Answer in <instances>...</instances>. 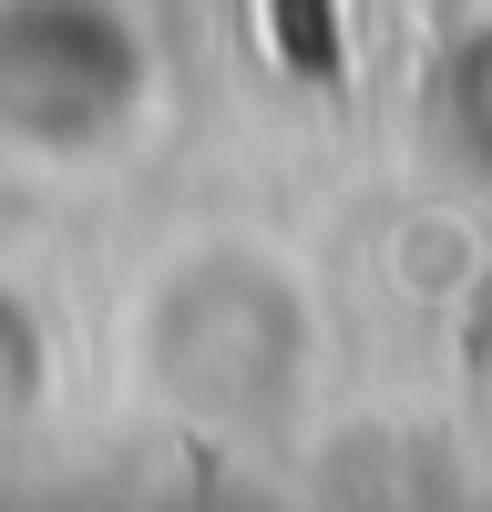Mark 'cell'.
Returning a JSON list of instances; mask_svg holds the SVG:
<instances>
[{
    "mask_svg": "<svg viewBox=\"0 0 492 512\" xmlns=\"http://www.w3.org/2000/svg\"><path fill=\"white\" fill-rule=\"evenodd\" d=\"M267 31H277L287 72H308V82H328V72H339V52H349L339 0H267Z\"/></svg>",
    "mask_w": 492,
    "mask_h": 512,
    "instance_id": "cell-1",
    "label": "cell"
}]
</instances>
